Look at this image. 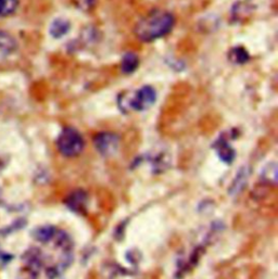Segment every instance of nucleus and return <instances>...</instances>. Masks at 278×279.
<instances>
[{
  "label": "nucleus",
  "mask_w": 278,
  "mask_h": 279,
  "mask_svg": "<svg viewBox=\"0 0 278 279\" xmlns=\"http://www.w3.org/2000/svg\"><path fill=\"white\" fill-rule=\"evenodd\" d=\"M175 25V17L168 11L154 10L142 17L135 26L138 39L150 42L168 35Z\"/></svg>",
  "instance_id": "obj_1"
},
{
  "label": "nucleus",
  "mask_w": 278,
  "mask_h": 279,
  "mask_svg": "<svg viewBox=\"0 0 278 279\" xmlns=\"http://www.w3.org/2000/svg\"><path fill=\"white\" fill-rule=\"evenodd\" d=\"M85 141L83 136L73 127H66L60 133L56 139V148L66 158L78 157L84 150Z\"/></svg>",
  "instance_id": "obj_2"
},
{
  "label": "nucleus",
  "mask_w": 278,
  "mask_h": 279,
  "mask_svg": "<svg viewBox=\"0 0 278 279\" xmlns=\"http://www.w3.org/2000/svg\"><path fill=\"white\" fill-rule=\"evenodd\" d=\"M156 100V91L151 86H142L136 94L128 99V102H123V109H132L135 111H144L152 107Z\"/></svg>",
  "instance_id": "obj_3"
},
{
  "label": "nucleus",
  "mask_w": 278,
  "mask_h": 279,
  "mask_svg": "<svg viewBox=\"0 0 278 279\" xmlns=\"http://www.w3.org/2000/svg\"><path fill=\"white\" fill-rule=\"evenodd\" d=\"M94 144L97 150L104 156L113 154L118 147V136L112 133H100L94 136Z\"/></svg>",
  "instance_id": "obj_4"
},
{
  "label": "nucleus",
  "mask_w": 278,
  "mask_h": 279,
  "mask_svg": "<svg viewBox=\"0 0 278 279\" xmlns=\"http://www.w3.org/2000/svg\"><path fill=\"white\" fill-rule=\"evenodd\" d=\"M16 48L18 42L14 38V36L0 29V63L16 52Z\"/></svg>",
  "instance_id": "obj_5"
},
{
  "label": "nucleus",
  "mask_w": 278,
  "mask_h": 279,
  "mask_svg": "<svg viewBox=\"0 0 278 279\" xmlns=\"http://www.w3.org/2000/svg\"><path fill=\"white\" fill-rule=\"evenodd\" d=\"M70 28H71V24L66 18H56V20L50 25L49 32L54 38H61V37L66 36Z\"/></svg>",
  "instance_id": "obj_6"
},
{
  "label": "nucleus",
  "mask_w": 278,
  "mask_h": 279,
  "mask_svg": "<svg viewBox=\"0 0 278 279\" xmlns=\"http://www.w3.org/2000/svg\"><path fill=\"white\" fill-rule=\"evenodd\" d=\"M139 58L134 52H128L123 55L121 61V70L124 74H130L138 69Z\"/></svg>",
  "instance_id": "obj_7"
},
{
  "label": "nucleus",
  "mask_w": 278,
  "mask_h": 279,
  "mask_svg": "<svg viewBox=\"0 0 278 279\" xmlns=\"http://www.w3.org/2000/svg\"><path fill=\"white\" fill-rule=\"evenodd\" d=\"M216 152L218 157L222 159L224 162L230 163L235 158V151L234 149L230 146L228 141L225 139H220L216 144Z\"/></svg>",
  "instance_id": "obj_8"
},
{
  "label": "nucleus",
  "mask_w": 278,
  "mask_h": 279,
  "mask_svg": "<svg viewBox=\"0 0 278 279\" xmlns=\"http://www.w3.org/2000/svg\"><path fill=\"white\" fill-rule=\"evenodd\" d=\"M56 233V231L52 226H42L35 229L33 236L37 241L46 244L54 239Z\"/></svg>",
  "instance_id": "obj_9"
},
{
  "label": "nucleus",
  "mask_w": 278,
  "mask_h": 279,
  "mask_svg": "<svg viewBox=\"0 0 278 279\" xmlns=\"http://www.w3.org/2000/svg\"><path fill=\"white\" fill-rule=\"evenodd\" d=\"M228 57H230V60L232 62H234V63H236V64H242V63H246L250 58V55L248 53V51L246 50L244 48L242 47H235V48H232L230 54H228Z\"/></svg>",
  "instance_id": "obj_10"
},
{
  "label": "nucleus",
  "mask_w": 278,
  "mask_h": 279,
  "mask_svg": "<svg viewBox=\"0 0 278 279\" xmlns=\"http://www.w3.org/2000/svg\"><path fill=\"white\" fill-rule=\"evenodd\" d=\"M18 7V0H0V16L14 14Z\"/></svg>",
  "instance_id": "obj_11"
},
{
  "label": "nucleus",
  "mask_w": 278,
  "mask_h": 279,
  "mask_svg": "<svg viewBox=\"0 0 278 279\" xmlns=\"http://www.w3.org/2000/svg\"><path fill=\"white\" fill-rule=\"evenodd\" d=\"M74 3L76 4L78 8L87 11L94 8V3H96V0H74Z\"/></svg>",
  "instance_id": "obj_12"
},
{
  "label": "nucleus",
  "mask_w": 278,
  "mask_h": 279,
  "mask_svg": "<svg viewBox=\"0 0 278 279\" xmlns=\"http://www.w3.org/2000/svg\"><path fill=\"white\" fill-rule=\"evenodd\" d=\"M2 188H0V199H2Z\"/></svg>",
  "instance_id": "obj_13"
}]
</instances>
